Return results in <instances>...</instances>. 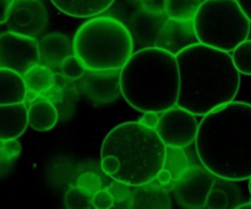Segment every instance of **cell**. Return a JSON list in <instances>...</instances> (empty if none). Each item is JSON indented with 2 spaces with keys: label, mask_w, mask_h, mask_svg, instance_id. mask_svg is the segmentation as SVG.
Segmentation results:
<instances>
[{
  "label": "cell",
  "mask_w": 251,
  "mask_h": 209,
  "mask_svg": "<svg viewBox=\"0 0 251 209\" xmlns=\"http://www.w3.org/2000/svg\"><path fill=\"white\" fill-rule=\"evenodd\" d=\"M201 164L216 178H251V104L232 102L202 117L195 139Z\"/></svg>",
  "instance_id": "cell-1"
},
{
  "label": "cell",
  "mask_w": 251,
  "mask_h": 209,
  "mask_svg": "<svg viewBox=\"0 0 251 209\" xmlns=\"http://www.w3.org/2000/svg\"><path fill=\"white\" fill-rule=\"evenodd\" d=\"M179 69L176 107L195 116H206L234 102L240 88L232 54L195 43L176 54Z\"/></svg>",
  "instance_id": "cell-2"
},
{
  "label": "cell",
  "mask_w": 251,
  "mask_h": 209,
  "mask_svg": "<svg viewBox=\"0 0 251 209\" xmlns=\"http://www.w3.org/2000/svg\"><path fill=\"white\" fill-rule=\"evenodd\" d=\"M167 146L156 130L139 121L123 122L110 130L100 147V168L107 176L130 187L156 180L164 168Z\"/></svg>",
  "instance_id": "cell-3"
},
{
  "label": "cell",
  "mask_w": 251,
  "mask_h": 209,
  "mask_svg": "<svg viewBox=\"0 0 251 209\" xmlns=\"http://www.w3.org/2000/svg\"><path fill=\"white\" fill-rule=\"evenodd\" d=\"M179 86L176 54L156 46L132 54L120 71L123 98L137 112L162 114L176 107Z\"/></svg>",
  "instance_id": "cell-4"
},
{
  "label": "cell",
  "mask_w": 251,
  "mask_h": 209,
  "mask_svg": "<svg viewBox=\"0 0 251 209\" xmlns=\"http://www.w3.org/2000/svg\"><path fill=\"white\" fill-rule=\"evenodd\" d=\"M73 50L87 71H122L134 54V38L122 21L98 16L78 27Z\"/></svg>",
  "instance_id": "cell-5"
},
{
  "label": "cell",
  "mask_w": 251,
  "mask_h": 209,
  "mask_svg": "<svg viewBox=\"0 0 251 209\" xmlns=\"http://www.w3.org/2000/svg\"><path fill=\"white\" fill-rule=\"evenodd\" d=\"M193 28L198 43L230 54L248 41L251 23L238 1L207 0L199 7Z\"/></svg>",
  "instance_id": "cell-6"
},
{
  "label": "cell",
  "mask_w": 251,
  "mask_h": 209,
  "mask_svg": "<svg viewBox=\"0 0 251 209\" xmlns=\"http://www.w3.org/2000/svg\"><path fill=\"white\" fill-rule=\"evenodd\" d=\"M38 64H41V53L37 39L10 31L0 33V69L24 76Z\"/></svg>",
  "instance_id": "cell-7"
},
{
  "label": "cell",
  "mask_w": 251,
  "mask_h": 209,
  "mask_svg": "<svg viewBox=\"0 0 251 209\" xmlns=\"http://www.w3.org/2000/svg\"><path fill=\"white\" fill-rule=\"evenodd\" d=\"M200 122L196 116L185 109L174 107L159 114L157 134L167 147L186 148L198 136Z\"/></svg>",
  "instance_id": "cell-8"
},
{
  "label": "cell",
  "mask_w": 251,
  "mask_h": 209,
  "mask_svg": "<svg viewBox=\"0 0 251 209\" xmlns=\"http://www.w3.org/2000/svg\"><path fill=\"white\" fill-rule=\"evenodd\" d=\"M215 178L203 166H191L173 186L179 205L185 209H205L208 196L213 190Z\"/></svg>",
  "instance_id": "cell-9"
},
{
  "label": "cell",
  "mask_w": 251,
  "mask_h": 209,
  "mask_svg": "<svg viewBox=\"0 0 251 209\" xmlns=\"http://www.w3.org/2000/svg\"><path fill=\"white\" fill-rule=\"evenodd\" d=\"M48 23V11L38 0L14 1L11 14L6 22L7 31L36 39Z\"/></svg>",
  "instance_id": "cell-10"
},
{
  "label": "cell",
  "mask_w": 251,
  "mask_h": 209,
  "mask_svg": "<svg viewBox=\"0 0 251 209\" xmlns=\"http://www.w3.org/2000/svg\"><path fill=\"white\" fill-rule=\"evenodd\" d=\"M77 88L96 104H110L122 94L120 71H87Z\"/></svg>",
  "instance_id": "cell-11"
},
{
  "label": "cell",
  "mask_w": 251,
  "mask_h": 209,
  "mask_svg": "<svg viewBox=\"0 0 251 209\" xmlns=\"http://www.w3.org/2000/svg\"><path fill=\"white\" fill-rule=\"evenodd\" d=\"M42 98L49 100L58 109L61 121H68L73 119L77 110L78 88L63 73L55 72L53 87Z\"/></svg>",
  "instance_id": "cell-12"
},
{
  "label": "cell",
  "mask_w": 251,
  "mask_h": 209,
  "mask_svg": "<svg viewBox=\"0 0 251 209\" xmlns=\"http://www.w3.org/2000/svg\"><path fill=\"white\" fill-rule=\"evenodd\" d=\"M41 64L51 69L54 72L60 70L63 61L73 55V42L68 36L61 33H49L39 39Z\"/></svg>",
  "instance_id": "cell-13"
},
{
  "label": "cell",
  "mask_w": 251,
  "mask_h": 209,
  "mask_svg": "<svg viewBox=\"0 0 251 209\" xmlns=\"http://www.w3.org/2000/svg\"><path fill=\"white\" fill-rule=\"evenodd\" d=\"M28 126V107L26 103L0 105V141H11L22 136Z\"/></svg>",
  "instance_id": "cell-14"
},
{
  "label": "cell",
  "mask_w": 251,
  "mask_h": 209,
  "mask_svg": "<svg viewBox=\"0 0 251 209\" xmlns=\"http://www.w3.org/2000/svg\"><path fill=\"white\" fill-rule=\"evenodd\" d=\"M129 209H172L169 191L162 186H141L132 191Z\"/></svg>",
  "instance_id": "cell-15"
},
{
  "label": "cell",
  "mask_w": 251,
  "mask_h": 209,
  "mask_svg": "<svg viewBox=\"0 0 251 209\" xmlns=\"http://www.w3.org/2000/svg\"><path fill=\"white\" fill-rule=\"evenodd\" d=\"M26 100L27 88L22 75L0 69V105L21 104Z\"/></svg>",
  "instance_id": "cell-16"
},
{
  "label": "cell",
  "mask_w": 251,
  "mask_h": 209,
  "mask_svg": "<svg viewBox=\"0 0 251 209\" xmlns=\"http://www.w3.org/2000/svg\"><path fill=\"white\" fill-rule=\"evenodd\" d=\"M114 4L112 0H64V1H53V5L65 15L77 19H95L100 14L109 10Z\"/></svg>",
  "instance_id": "cell-17"
},
{
  "label": "cell",
  "mask_w": 251,
  "mask_h": 209,
  "mask_svg": "<svg viewBox=\"0 0 251 209\" xmlns=\"http://www.w3.org/2000/svg\"><path fill=\"white\" fill-rule=\"evenodd\" d=\"M59 120L58 109L44 98H36L28 105V125L34 131L44 132L51 130Z\"/></svg>",
  "instance_id": "cell-18"
},
{
  "label": "cell",
  "mask_w": 251,
  "mask_h": 209,
  "mask_svg": "<svg viewBox=\"0 0 251 209\" xmlns=\"http://www.w3.org/2000/svg\"><path fill=\"white\" fill-rule=\"evenodd\" d=\"M22 77L27 88V99L31 97V99L34 100L36 98L43 97L53 87L55 72L51 69L38 64L29 69Z\"/></svg>",
  "instance_id": "cell-19"
},
{
  "label": "cell",
  "mask_w": 251,
  "mask_h": 209,
  "mask_svg": "<svg viewBox=\"0 0 251 209\" xmlns=\"http://www.w3.org/2000/svg\"><path fill=\"white\" fill-rule=\"evenodd\" d=\"M199 0H166L163 1L164 15L176 23H193L199 7Z\"/></svg>",
  "instance_id": "cell-20"
},
{
  "label": "cell",
  "mask_w": 251,
  "mask_h": 209,
  "mask_svg": "<svg viewBox=\"0 0 251 209\" xmlns=\"http://www.w3.org/2000/svg\"><path fill=\"white\" fill-rule=\"evenodd\" d=\"M190 163H189L188 156L183 148H173L167 147L166 162H164V169L172 174L173 178V186L190 170Z\"/></svg>",
  "instance_id": "cell-21"
},
{
  "label": "cell",
  "mask_w": 251,
  "mask_h": 209,
  "mask_svg": "<svg viewBox=\"0 0 251 209\" xmlns=\"http://www.w3.org/2000/svg\"><path fill=\"white\" fill-rule=\"evenodd\" d=\"M232 59L240 75L251 76V39L235 48L232 53Z\"/></svg>",
  "instance_id": "cell-22"
},
{
  "label": "cell",
  "mask_w": 251,
  "mask_h": 209,
  "mask_svg": "<svg viewBox=\"0 0 251 209\" xmlns=\"http://www.w3.org/2000/svg\"><path fill=\"white\" fill-rule=\"evenodd\" d=\"M21 143L17 139L0 141V171L10 168L21 154Z\"/></svg>",
  "instance_id": "cell-23"
},
{
  "label": "cell",
  "mask_w": 251,
  "mask_h": 209,
  "mask_svg": "<svg viewBox=\"0 0 251 209\" xmlns=\"http://www.w3.org/2000/svg\"><path fill=\"white\" fill-rule=\"evenodd\" d=\"M64 202L68 209H90L92 207V196L74 186L66 191Z\"/></svg>",
  "instance_id": "cell-24"
},
{
  "label": "cell",
  "mask_w": 251,
  "mask_h": 209,
  "mask_svg": "<svg viewBox=\"0 0 251 209\" xmlns=\"http://www.w3.org/2000/svg\"><path fill=\"white\" fill-rule=\"evenodd\" d=\"M60 71L70 81H80L87 73V70L85 69V66L81 64V61L74 54L68 56L63 61V64L60 66Z\"/></svg>",
  "instance_id": "cell-25"
},
{
  "label": "cell",
  "mask_w": 251,
  "mask_h": 209,
  "mask_svg": "<svg viewBox=\"0 0 251 209\" xmlns=\"http://www.w3.org/2000/svg\"><path fill=\"white\" fill-rule=\"evenodd\" d=\"M76 186L91 196L97 193L98 191L103 190L102 179L100 178V175H97L96 173H92V171H86V173L81 174L77 178Z\"/></svg>",
  "instance_id": "cell-26"
},
{
  "label": "cell",
  "mask_w": 251,
  "mask_h": 209,
  "mask_svg": "<svg viewBox=\"0 0 251 209\" xmlns=\"http://www.w3.org/2000/svg\"><path fill=\"white\" fill-rule=\"evenodd\" d=\"M114 203V196L108 188H103L92 196V207L95 209H112Z\"/></svg>",
  "instance_id": "cell-27"
},
{
  "label": "cell",
  "mask_w": 251,
  "mask_h": 209,
  "mask_svg": "<svg viewBox=\"0 0 251 209\" xmlns=\"http://www.w3.org/2000/svg\"><path fill=\"white\" fill-rule=\"evenodd\" d=\"M229 206V197L223 190H212L207 198V209H226Z\"/></svg>",
  "instance_id": "cell-28"
},
{
  "label": "cell",
  "mask_w": 251,
  "mask_h": 209,
  "mask_svg": "<svg viewBox=\"0 0 251 209\" xmlns=\"http://www.w3.org/2000/svg\"><path fill=\"white\" fill-rule=\"evenodd\" d=\"M110 192L114 196L115 202L123 203V202H129L130 197H131L132 191L130 190V186L124 185V184L117 183V181H113L112 185H110Z\"/></svg>",
  "instance_id": "cell-29"
},
{
  "label": "cell",
  "mask_w": 251,
  "mask_h": 209,
  "mask_svg": "<svg viewBox=\"0 0 251 209\" xmlns=\"http://www.w3.org/2000/svg\"><path fill=\"white\" fill-rule=\"evenodd\" d=\"M139 122L142 125V126L147 127V129L157 130V127H158V124H159V114L154 112L144 113V115H142V117L140 119Z\"/></svg>",
  "instance_id": "cell-30"
},
{
  "label": "cell",
  "mask_w": 251,
  "mask_h": 209,
  "mask_svg": "<svg viewBox=\"0 0 251 209\" xmlns=\"http://www.w3.org/2000/svg\"><path fill=\"white\" fill-rule=\"evenodd\" d=\"M12 6H14L12 0H0V24H6Z\"/></svg>",
  "instance_id": "cell-31"
},
{
  "label": "cell",
  "mask_w": 251,
  "mask_h": 209,
  "mask_svg": "<svg viewBox=\"0 0 251 209\" xmlns=\"http://www.w3.org/2000/svg\"><path fill=\"white\" fill-rule=\"evenodd\" d=\"M157 183H158L159 186H162V187L166 188V186H173V178H172V174L169 173L168 170H166V169H162L161 171L158 173V175H157L156 178Z\"/></svg>",
  "instance_id": "cell-32"
},
{
  "label": "cell",
  "mask_w": 251,
  "mask_h": 209,
  "mask_svg": "<svg viewBox=\"0 0 251 209\" xmlns=\"http://www.w3.org/2000/svg\"><path fill=\"white\" fill-rule=\"evenodd\" d=\"M239 2V6L242 7L243 12L247 15V17L249 19L251 23V0H245V1H238Z\"/></svg>",
  "instance_id": "cell-33"
},
{
  "label": "cell",
  "mask_w": 251,
  "mask_h": 209,
  "mask_svg": "<svg viewBox=\"0 0 251 209\" xmlns=\"http://www.w3.org/2000/svg\"><path fill=\"white\" fill-rule=\"evenodd\" d=\"M234 209H251V202H249V203H244V205L238 206V207L234 208Z\"/></svg>",
  "instance_id": "cell-34"
},
{
  "label": "cell",
  "mask_w": 251,
  "mask_h": 209,
  "mask_svg": "<svg viewBox=\"0 0 251 209\" xmlns=\"http://www.w3.org/2000/svg\"><path fill=\"white\" fill-rule=\"evenodd\" d=\"M249 192H250V195H251V178L249 179Z\"/></svg>",
  "instance_id": "cell-35"
}]
</instances>
